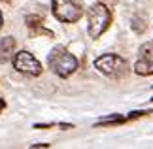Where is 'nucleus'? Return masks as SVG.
Masks as SVG:
<instances>
[{"instance_id": "1", "label": "nucleus", "mask_w": 153, "mask_h": 149, "mask_svg": "<svg viewBox=\"0 0 153 149\" xmlns=\"http://www.w3.org/2000/svg\"><path fill=\"white\" fill-rule=\"evenodd\" d=\"M48 64L53 70V74H57L59 77H70L78 70V59L62 45H57L51 49L48 57Z\"/></svg>"}, {"instance_id": "2", "label": "nucleus", "mask_w": 153, "mask_h": 149, "mask_svg": "<svg viewBox=\"0 0 153 149\" xmlns=\"http://www.w3.org/2000/svg\"><path fill=\"white\" fill-rule=\"evenodd\" d=\"M87 21H89V36L98 38L108 30V27L111 23V11L108 10L106 4L97 2L87 11Z\"/></svg>"}, {"instance_id": "3", "label": "nucleus", "mask_w": 153, "mask_h": 149, "mask_svg": "<svg viewBox=\"0 0 153 149\" xmlns=\"http://www.w3.org/2000/svg\"><path fill=\"white\" fill-rule=\"evenodd\" d=\"M95 68L104 76L110 77H125L128 72H131V66L123 57L114 55V53H108V55H102L95 61Z\"/></svg>"}, {"instance_id": "4", "label": "nucleus", "mask_w": 153, "mask_h": 149, "mask_svg": "<svg viewBox=\"0 0 153 149\" xmlns=\"http://www.w3.org/2000/svg\"><path fill=\"white\" fill-rule=\"evenodd\" d=\"M51 10L61 23H78L83 15V8L78 0H53Z\"/></svg>"}, {"instance_id": "5", "label": "nucleus", "mask_w": 153, "mask_h": 149, "mask_svg": "<svg viewBox=\"0 0 153 149\" xmlns=\"http://www.w3.org/2000/svg\"><path fill=\"white\" fill-rule=\"evenodd\" d=\"M13 68L27 76H40L42 74V64L36 61V57L28 51H19L13 59Z\"/></svg>"}, {"instance_id": "6", "label": "nucleus", "mask_w": 153, "mask_h": 149, "mask_svg": "<svg viewBox=\"0 0 153 149\" xmlns=\"http://www.w3.org/2000/svg\"><path fill=\"white\" fill-rule=\"evenodd\" d=\"M134 74L138 76H151L153 74V42H148L140 47L138 61L134 62Z\"/></svg>"}, {"instance_id": "7", "label": "nucleus", "mask_w": 153, "mask_h": 149, "mask_svg": "<svg viewBox=\"0 0 153 149\" xmlns=\"http://www.w3.org/2000/svg\"><path fill=\"white\" fill-rule=\"evenodd\" d=\"M27 27L30 28V34L32 36H40V34H45V36H53V32L48 30V28H44V21H42V17H38V15H28L27 17Z\"/></svg>"}, {"instance_id": "8", "label": "nucleus", "mask_w": 153, "mask_h": 149, "mask_svg": "<svg viewBox=\"0 0 153 149\" xmlns=\"http://www.w3.org/2000/svg\"><path fill=\"white\" fill-rule=\"evenodd\" d=\"M13 49H15V40L11 36L0 38V64H4V62L10 61Z\"/></svg>"}, {"instance_id": "9", "label": "nucleus", "mask_w": 153, "mask_h": 149, "mask_svg": "<svg viewBox=\"0 0 153 149\" xmlns=\"http://www.w3.org/2000/svg\"><path fill=\"white\" fill-rule=\"evenodd\" d=\"M128 121L127 117H121V115H111V117H104L100 119V121L97 123V127H108V125H121V123H125Z\"/></svg>"}, {"instance_id": "10", "label": "nucleus", "mask_w": 153, "mask_h": 149, "mask_svg": "<svg viewBox=\"0 0 153 149\" xmlns=\"http://www.w3.org/2000/svg\"><path fill=\"white\" fill-rule=\"evenodd\" d=\"M131 27H132V30L134 32H138V34H144L146 32V28H148V23H146L142 17H132V21H131Z\"/></svg>"}, {"instance_id": "11", "label": "nucleus", "mask_w": 153, "mask_h": 149, "mask_svg": "<svg viewBox=\"0 0 153 149\" xmlns=\"http://www.w3.org/2000/svg\"><path fill=\"white\" fill-rule=\"evenodd\" d=\"M148 113H149V111H132V113H131V115H128L127 119H128V121H134V119L144 117V115H148Z\"/></svg>"}, {"instance_id": "12", "label": "nucleus", "mask_w": 153, "mask_h": 149, "mask_svg": "<svg viewBox=\"0 0 153 149\" xmlns=\"http://www.w3.org/2000/svg\"><path fill=\"white\" fill-rule=\"evenodd\" d=\"M2 25H4V17H2V11H0V28H2Z\"/></svg>"}, {"instance_id": "13", "label": "nucleus", "mask_w": 153, "mask_h": 149, "mask_svg": "<svg viewBox=\"0 0 153 149\" xmlns=\"http://www.w3.org/2000/svg\"><path fill=\"white\" fill-rule=\"evenodd\" d=\"M4 2H11V0H4Z\"/></svg>"}, {"instance_id": "14", "label": "nucleus", "mask_w": 153, "mask_h": 149, "mask_svg": "<svg viewBox=\"0 0 153 149\" xmlns=\"http://www.w3.org/2000/svg\"><path fill=\"white\" fill-rule=\"evenodd\" d=\"M151 100H153V98H151Z\"/></svg>"}]
</instances>
